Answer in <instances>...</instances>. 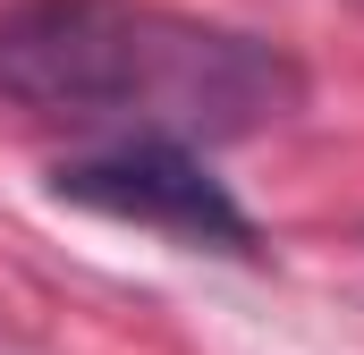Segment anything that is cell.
<instances>
[{
  "label": "cell",
  "instance_id": "cell-1",
  "mask_svg": "<svg viewBox=\"0 0 364 355\" xmlns=\"http://www.w3.org/2000/svg\"><path fill=\"white\" fill-rule=\"evenodd\" d=\"M305 77L272 43L136 9V0H26L0 17V102L110 136L220 144L296 110Z\"/></svg>",
  "mask_w": 364,
  "mask_h": 355
},
{
  "label": "cell",
  "instance_id": "cell-2",
  "mask_svg": "<svg viewBox=\"0 0 364 355\" xmlns=\"http://www.w3.org/2000/svg\"><path fill=\"white\" fill-rule=\"evenodd\" d=\"M51 186H60V203H77V212L153 229V237L195 246V254H255L246 203L203 170L195 144H170V136H110L102 153L60 161Z\"/></svg>",
  "mask_w": 364,
  "mask_h": 355
}]
</instances>
